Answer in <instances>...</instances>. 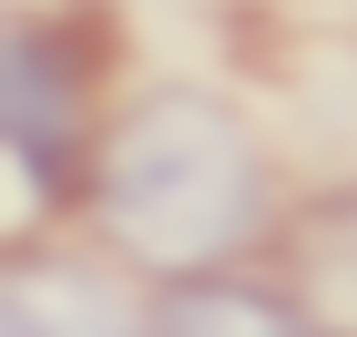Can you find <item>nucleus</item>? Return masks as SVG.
<instances>
[{"label": "nucleus", "instance_id": "obj_1", "mask_svg": "<svg viewBox=\"0 0 357 337\" xmlns=\"http://www.w3.org/2000/svg\"><path fill=\"white\" fill-rule=\"evenodd\" d=\"M92 215L133 266L184 286L266 235V153L204 92H143L92 153Z\"/></svg>", "mask_w": 357, "mask_h": 337}, {"label": "nucleus", "instance_id": "obj_2", "mask_svg": "<svg viewBox=\"0 0 357 337\" xmlns=\"http://www.w3.org/2000/svg\"><path fill=\"white\" fill-rule=\"evenodd\" d=\"M0 123H10V164L31 174V195L82 184V52H72V31H41V21L10 31Z\"/></svg>", "mask_w": 357, "mask_h": 337}, {"label": "nucleus", "instance_id": "obj_3", "mask_svg": "<svg viewBox=\"0 0 357 337\" xmlns=\"http://www.w3.org/2000/svg\"><path fill=\"white\" fill-rule=\"evenodd\" d=\"M0 337H143V317L72 255H21L0 286Z\"/></svg>", "mask_w": 357, "mask_h": 337}, {"label": "nucleus", "instance_id": "obj_4", "mask_svg": "<svg viewBox=\"0 0 357 337\" xmlns=\"http://www.w3.org/2000/svg\"><path fill=\"white\" fill-rule=\"evenodd\" d=\"M153 337H327L306 307L266 297V286H225V276H184L153 307Z\"/></svg>", "mask_w": 357, "mask_h": 337}, {"label": "nucleus", "instance_id": "obj_5", "mask_svg": "<svg viewBox=\"0 0 357 337\" xmlns=\"http://www.w3.org/2000/svg\"><path fill=\"white\" fill-rule=\"evenodd\" d=\"M296 307L327 337H357V195H327L296 225Z\"/></svg>", "mask_w": 357, "mask_h": 337}]
</instances>
